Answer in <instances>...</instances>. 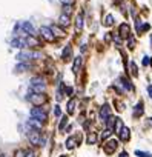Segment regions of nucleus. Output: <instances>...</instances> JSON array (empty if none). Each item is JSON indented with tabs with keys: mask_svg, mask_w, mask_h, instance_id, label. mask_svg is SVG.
I'll return each instance as SVG.
<instances>
[{
	"mask_svg": "<svg viewBox=\"0 0 152 157\" xmlns=\"http://www.w3.org/2000/svg\"><path fill=\"white\" fill-rule=\"evenodd\" d=\"M31 59H42V52L39 51H22L17 54V60L20 62H26V60H31Z\"/></svg>",
	"mask_w": 152,
	"mask_h": 157,
	"instance_id": "f257e3e1",
	"label": "nucleus"
},
{
	"mask_svg": "<svg viewBox=\"0 0 152 157\" xmlns=\"http://www.w3.org/2000/svg\"><path fill=\"white\" fill-rule=\"evenodd\" d=\"M29 86L34 92H43L45 88H46V83H45V80L42 77H34V79H31Z\"/></svg>",
	"mask_w": 152,
	"mask_h": 157,
	"instance_id": "f03ea898",
	"label": "nucleus"
},
{
	"mask_svg": "<svg viewBox=\"0 0 152 157\" xmlns=\"http://www.w3.org/2000/svg\"><path fill=\"white\" fill-rule=\"evenodd\" d=\"M28 139L32 145H37V146H42V142L43 139L40 137V129H29L28 133Z\"/></svg>",
	"mask_w": 152,
	"mask_h": 157,
	"instance_id": "7ed1b4c3",
	"label": "nucleus"
},
{
	"mask_svg": "<svg viewBox=\"0 0 152 157\" xmlns=\"http://www.w3.org/2000/svg\"><path fill=\"white\" fill-rule=\"evenodd\" d=\"M28 99L31 100V103L35 105V106H40V105H43L45 102L48 100V97L45 94H42V92H34V94H31Z\"/></svg>",
	"mask_w": 152,
	"mask_h": 157,
	"instance_id": "20e7f679",
	"label": "nucleus"
},
{
	"mask_svg": "<svg viewBox=\"0 0 152 157\" xmlns=\"http://www.w3.org/2000/svg\"><path fill=\"white\" fill-rule=\"evenodd\" d=\"M31 117L40 120V122H46L48 120V114L45 113L43 109H40V108H32L31 109Z\"/></svg>",
	"mask_w": 152,
	"mask_h": 157,
	"instance_id": "39448f33",
	"label": "nucleus"
},
{
	"mask_svg": "<svg viewBox=\"0 0 152 157\" xmlns=\"http://www.w3.org/2000/svg\"><path fill=\"white\" fill-rule=\"evenodd\" d=\"M40 34L45 40H48V42H54V34H52V29L48 26H42L40 28Z\"/></svg>",
	"mask_w": 152,
	"mask_h": 157,
	"instance_id": "423d86ee",
	"label": "nucleus"
},
{
	"mask_svg": "<svg viewBox=\"0 0 152 157\" xmlns=\"http://www.w3.org/2000/svg\"><path fill=\"white\" fill-rule=\"evenodd\" d=\"M118 146V142L115 140V139H112V140H109L106 145H103V150H104V153L106 154H112L114 153V150Z\"/></svg>",
	"mask_w": 152,
	"mask_h": 157,
	"instance_id": "0eeeda50",
	"label": "nucleus"
},
{
	"mask_svg": "<svg viewBox=\"0 0 152 157\" xmlns=\"http://www.w3.org/2000/svg\"><path fill=\"white\" fill-rule=\"evenodd\" d=\"M118 34H120L121 39H128L129 37V25L128 23H121L120 29H118Z\"/></svg>",
	"mask_w": 152,
	"mask_h": 157,
	"instance_id": "6e6552de",
	"label": "nucleus"
},
{
	"mask_svg": "<svg viewBox=\"0 0 152 157\" xmlns=\"http://www.w3.org/2000/svg\"><path fill=\"white\" fill-rule=\"evenodd\" d=\"M109 117V105L108 103H104L100 109V119H102V122H106Z\"/></svg>",
	"mask_w": 152,
	"mask_h": 157,
	"instance_id": "1a4fd4ad",
	"label": "nucleus"
},
{
	"mask_svg": "<svg viewBox=\"0 0 152 157\" xmlns=\"http://www.w3.org/2000/svg\"><path fill=\"white\" fill-rule=\"evenodd\" d=\"M71 57H72V48H71L69 45H66V48L63 49V52H61V59H63L65 62L71 60Z\"/></svg>",
	"mask_w": 152,
	"mask_h": 157,
	"instance_id": "9d476101",
	"label": "nucleus"
},
{
	"mask_svg": "<svg viewBox=\"0 0 152 157\" xmlns=\"http://www.w3.org/2000/svg\"><path fill=\"white\" fill-rule=\"evenodd\" d=\"M25 40H26V46H39V45H40V43H39V40L35 39V37H34L32 34L26 35V37H25Z\"/></svg>",
	"mask_w": 152,
	"mask_h": 157,
	"instance_id": "9b49d317",
	"label": "nucleus"
},
{
	"mask_svg": "<svg viewBox=\"0 0 152 157\" xmlns=\"http://www.w3.org/2000/svg\"><path fill=\"white\" fill-rule=\"evenodd\" d=\"M20 28L23 29V32H29V34H35V31H34V28H32V25L29 23V22H23V23H20Z\"/></svg>",
	"mask_w": 152,
	"mask_h": 157,
	"instance_id": "f8f14e48",
	"label": "nucleus"
},
{
	"mask_svg": "<svg viewBox=\"0 0 152 157\" xmlns=\"http://www.w3.org/2000/svg\"><path fill=\"white\" fill-rule=\"evenodd\" d=\"M28 126H31L32 129H40L42 128V122H40V120H37V119H34V117H31L28 120Z\"/></svg>",
	"mask_w": 152,
	"mask_h": 157,
	"instance_id": "ddd939ff",
	"label": "nucleus"
},
{
	"mask_svg": "<svg viewBox=\"0 0 152 157\" xmlns=\"http://www.w3.org/2000/svg\"><path fill=\"white\" fill-rule=\"evenodd\" d=\"M129 137H131V131H129V128H124L123 126V129L120 131V139L123 142H128L129 140Z\"/></svg>",
	"mask_w": 152,
	"mask_h": 157,
	"instance_id": "4468645a",
	"label": "nucleus"
},
{
	"mask_svg": "<svg viewBox=\"0 0 152 157\" xmlns=\"http://www.w3.org/2000/svg\"><path fill=\"white\" fill-rule=\"evenodd\" d=\"M11 46H14V48H25V46H26V40L25 39H14L11 42Z\"/></svg>",
	"mask_w": 152,
	"mask_h": 157,
	"instance_id": "2eb2a0df",
	"label": "nucleus"
},
{
	"mask_svg": "<svg viewBox=\"0 0 152 157\" xmlns=\"http://www.w3.org/2000/svg\"><path fill=\"white\" fill-rule=\"evenodd\" d=\"M58 23L61 25V26H69L71 25V22H69V15H66V14H61L60 17H58Z\"/></svg>",
	"mask_w": 152,
	"mask_h": 157,
	"instance_id": "dca6fc26",
	"label": "nucleus"
},
{
	"mask_svg": "<svg viewBox=\"0 0 152 157\" xmlns=\"http://www.w3.org/2000/svg\"><path fill=\"white\" fill-rule=\"evenodd\" d=\"M82 28H83V15L78 14L77 18H75V29L77 31H82Z\"/></svg>",
	"mask_w": 152,
	"mask_h": 157,
	"instance_id": "f3484780",
	"label": "nucleus"
},
{
	"mask_svg": "<svg viewBox=\"0 0 152 157\" xmlns=\"http://www.w3.org/2000/svg\"><path fill=\"white\" fill-rule=\"evenodd\" d=\"M80 66H82V57H78L74 60V66H72V71H74V74H77L78 72V69H80Z\"/></svg>",
	"mask_w": 152,
	"mask_h": 157,
	"instance_id": "a211bd4d",
	"label": "nucleus"
},
{
	"mask_svg": "<svg viewBox=\"0 0 152 157\" xmlns=\"http://www.w3.org/2000/svg\"><path fill=\"white\" fill-rule=\"evenodd\" d=\"M66 148L68 150H74L75 148V137H69L66 140Z\"/></svg>",
	"mask_w": 152,
	"mask_h": 157,
	"instance_id": "6ab92c4d",
	"label": "nucleus"
},
{
	"mask_svg": "<svg viewBox=\"0 0 152 157\" xmlns=\"http://www.w3.org/2000/svg\"><path fill=\"white\" fill-rule=\"evenodd\" d=\"M120 82L123 83L124 89H129V91H132V85H131V82H129V80H126L124 77H121V79H120Z\"/></svg>",
	"mask_w": 152,
	"mask_h": 157,
	"instance_id": "aec40b11",
	"label": "nucleus"
},
{
	"mask_svg": "<svg viewBox=\"0 0 152 157\" xmlns=\"http://www.w3.org/2000/svg\"><path fill=\"white\" fill-rule=\"evenodd\" d=\"M115 123H117V126H115L114 129H115V133H117V134H120V131L123 129V123H121V119H115Z\"/></svg>",
	"mask_w": 152,
	"mask_h": 157,
	"instance_id": "412c9836",
	"label": "nucleus"
},
{
	"mask_svg": "<svg viewBox=\"0 0 152 157\" xmlns=\"http://www.w3.org/2000/svg\"><path fill=\"white\" fill-rule=\"evenodd\" d=\"M138 114H140V116L143 114V103H141V102H140V103H137V106H135V111H134V116H135V117H137Z\"/></svg>",
	"mask_w": 152,
	"mask_h": 157,
	"instance_id": "4be33fe9",
	"label": "nucleus"
},
{
	"mask_svg": "<svg viewBox=\"0 0 152 157\" xmlns=\"http://www.w3.org/2000/svg\"><path fill=\"white\" fill-rule=\"evenodd\" d=\"M74 106H75V99H71L69 103H68V113H69V114L74 113Z\"/></svg>",
	"mask_w": 152,
	"mask_h": 157,
	"instance_id": "5701e85b",
	"label": "nucleus"
},
{
	"mask_svg": "<svg viewBox=\"0 0 152 157\" xmlns=\"http://www.w3.org/2000/svg\"><path fill=\"white\" fill-rule=\"evenodd\" d=\"M28 68H29L28 63H22V65H17V66H15V71L17 72H23L25 69H28Z\"/></svg>",
	"mask_w": 152,
	"mask_h": 157,
	"instance_id": "b1692460",
	"label": "nucleus"
},
{
	"mask_svg": "<svg viewBox=\"0 0 152 157\" xmlns=\"http://www.w3.org/2000/svg\"><path fill=\"white\" fill-rule=\"evenodd\" d=\"M51 29H52V32H54L56 35H58V37H63L65 35V32L61 31V29H58L57 26H51Z\"/></svg>",
	"mask_w": 152,
	"mask_h": 157,
	"instance_id": "393cba45",
	"label": "nucleus"
},
{
	"mask_svg": "<svg viewBox=\"0 0 152 157\" xmlns=\"http://www.w3.org/2000/svg\"><path fill=\"white\" fill-rule=\"evenodd\" d=\"M95 140H97V136H95L94 133H91V134L88 136V143H89V145H94Z\"/></svg>",
	"mask_w": 152,
	"mask_h": 157,
	"instance_id": "a878e982",
	"label": "nucleus"
},
{
	"mask_svg": "<svg viewBox=\"0 0 152 157\" xmlns=\"http://www.w3.org/2000/svg\"><path fill=\"white\" fill-rule=\"evenodd\" d=\"M114 23V17L109 14V15H106V20H104V26H112Z\"/></svg>",
	"mask_w": 152,
	"mask_h": 157,
	"instance_id": "bb28decb",
	"label": "nucleus"
},
{
	"mask_svg": "<svg viewBox=\"0 0 152 157\" xmlns=\"http://www.w3.org/2000/svg\"><path fill=\"white\" fill-rule=\"evenodd\" d=\"M111 134H112V129H109V128H106V129H104V131L102 133V139H108V137H109Z\"/></svg>",
	"mask_w": 152,
	"mask_h": 157,
	"instance_id": "cd10ccee",
	"label": "nucleus"
},
{
	"mask_svg": "<svg viewBox=\"0 0 152 157\" xmlns=\"http://www.w3.org/2000/svg\"><path fill=\"white\" fill-rule=\"evenodd\" d=\"M66 123H68V117L65 116L63 119H61V122H60V126H58V129L61 131V129H65V126H66Z\"/></svg>",
	"mask_w": 152,
	"mask_h": 157,
	"instance_id": "c85d7f7f",
	"label": "nucleus"
},
{
	"mask_svg": "<svg viewBox=\"0 0 152 157\" xmlns=\"http://www.w3.org/2000/svg\"><path fill=\"white\" fill-rule=\"evenodd\" d=\"M135 156H138V157H152V154L145 153V151H135Z\"/></svg>",
	"mask_w": 152,
	"mask_h": 157,
	"instance_id": "c756f323",
	"label": "nucleus"
},
{
	"mask_svg": "<svg viewBox=\"0 0 152 157\" xmlns=\"http://www.w3.org/2000/svg\"><path fill=\"white\" fill-rule=\"evenodd\" d=\"M131 69H132V76H134V77H137V76H138V72H137V65L134 63V62L131 63Z\"/></svg>",
	"mask_w": 152,
	"mask_h": 157,
	"instance_id": "7c9ffc66",
	"label": "nucleus"
},
{
	"mask_svg": "<svg viewBox=\"0 0 152 157\" xmlns=\"http://www.w3.org/2000/svg\"><path fill=\"white\" fill-rule=\"evenodd\" d=\"M25 156H26V153L23 150H17L15 151V157H25Z\"/></svg>",
	"mask_w": 152,
	"mask_h": 157,
	"instance_id": "2f4dec72",
	"label": "nucleus"
},
{
	"mask_svg": "<svg viewBox=\"0 0 152 157\" xmlns=\"http://www.w3.org/2000/svg\"><path fill=\"white\" fill-rule=\"evenodd\" d=\"M60 2L63 3V5H74L75 0H60Z\"/></svg>",
	"mask_w": 152,
	"mask_h": 157,
	"instance_id": "473e14b6",
	"label": "nucleus"
},
{
	"mask_svg": "<svg viewBox=\"0 0 152 157\" xmlns=\"http://www.w3.org/2000/svg\"><path fill=\"white\" fill-rule=\"evenodd\" d=\"M54 114H56L57 117L61 114V111H60V106H56V109H54Z\"/></svg>",
	"mask_w": 152,
	"mask_h": 157,
	"instance_id": "72a5a7b5",
	"label": "nucleus"
},
{
	"mask_svg": "<svg viewBox=\"0 0 152 157\" xmlns=\"http://www.w3.org/2000/svg\"><path fill=\"white\" fill-rule=\"evenodd\" d=\"M25 157H35V154L32 153V151H28V153H26V156Z\"/></svg>",
	"mask_w": 152,
	"mask_h": 157,
	"instance_id": "f704fd0d",
	"label": "nucleus"
},
{
	"mask_svg": "<svg viewBox=\"0 0 152 157\" xmlns=\"http://www.w3.org/2000/svg\"><path fill=\"white\" fill-rule=\"evenodd\" d=\"M148 92H149V96H151V99H152V85L148 86Z\"/></svg>",
	"mask_w": 152,
	"mask_h": 157,
	"instance_id": "c9c22d12",
	"label": "nucleus"
},
{
	"mask_svg": "<svg viewBox=\"0 0 152 157\" xmlns=\"http://www.w3.org/2000/svg\"><path fill=\"white\" fill-rule=\"evenodd\" d=\"M66 94H72V88H66Z\"/></svg>",
	"mask_w": 152,
	"mask_h": 157,
	"instance_id": "e433bc0d",
	"label": "nucleus"
},
{
	"mask_svg": "<svg viewBox=\"0 0 152 157\" xmlns=\"http://www.w3.org/2000/svg\"><path fill=\"white\" fill-rule=\"evenodd\" d=\"M149 63V60H148V57H145V60H143V65H148Z\"/></svg>",
	"mask_w": 152,
	"mask_h": 157,
	"instance_id": "4c0bfd02",
	"label": "nucleus"
},
{
	"mask_svg": "<svg viewBox=\"0 0 152 157\" xmlns=\"http://www.w3.org/2000/svg\"><path fill=\"white\" fill-rule=\"evenodd\" d=\"M120 157H129V156H128L126 153H121V154H120Z\"/></svg>",
	"mask_w": 152,
	"mask_h": 157,
	"instance_id": "58836bf2",
	"label": "nucleus"
},
{
	"mask_svg": "<svg viewBox=\"0 0 152 157\" xmlns=\"http://www.w3.org/2000/svg\"><path fill=\"white\" fill-rule=\"evenodd\" d=\"M151 66H152V59H151Z\"/></svg>",
	"mask_w": 152,
	"mask_h": 157,
	"instance_id": "ea45409f",
	"label": "nucleus"
},
{
	"mask_svg": "<svg viewBox=\"0 0 152 157\" xmlns=\"http://www.w3.org/2000/svg\"><path fill=\"white\" fill-rule=\"evenodd\" d=\"M60 157H68V156H60Z\"/></svg>",
	"mask_w": 152,
	"mask_h": 157,
	"instance_id": "a19ab883",
	"label": "nucleus"
},
{
	"mask_svg": "<svg viewBox=\"0 0 152 157\" xmlns=\"http://www.w3.org/2000/svg\"><path fill=\"white\" fill-rule=\"evenodd\" d=\"M0 157H6V156H0Z\"/></svg>",
	"mask_w": 152,
	"mask_h": 157,
	"instance_id": "79ce46f5",
	"label": "nucleus"
}]
</instances>
